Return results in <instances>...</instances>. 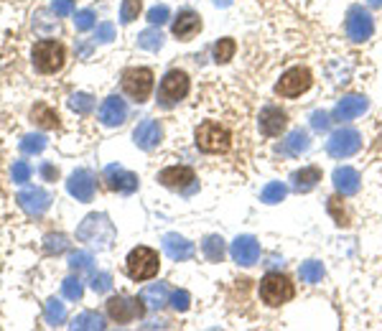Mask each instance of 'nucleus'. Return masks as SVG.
Returning a JSON list of instances; mask_svg holds the SVG:
<instances>
[{"label": "nucleus", "instance_id": "obj_1", "mask_svg": "<svg viewBox=\"0 0 382 331\" xmlns=\"http://www.w3.org/2000/svg\"><path fill=\"white\" fill-rule=\"evenodd\" d=\"M77 235L82 242L92 244L97 250H105L115 240V227H112V222L105 214H89V217H85Z\"/></svg>", "mask_w": 382, "mask_h": 331}, {"label": "nucleus", "instance_id": "obj_2", "mask_svg": "<svg viewBox=\"0 0 382 331\" xmlns=\"http://www.w3.org/2000/svg\"><path fill=\"white\" fill-rule=\"evenodd\" d=\"M158 253L150 247H135L130 250L128 260H125V270L133 280H148L158 273Z\"/></svg>", "mask_w": 382, "mask_h": 331}, {"label": "nucleus", "instance_id": "obj_3", "mask_svg": "<svg viewBox=\"0 0 382 331\" xmlns=\"http://www.w3.org/2000/svg\"><path fill=\"white\" fill-rule=\"evenodd\" d=\"M196 145L204 153H225L232 145V135L219 123H204L196 127Z\"/></svg>", "mask_w": 382, "mask_h": 331}, {"label": "nucleus", "instance_id": "obj_4", "mask_svg": "<svg viewBox=\"0 0 382 331\" xmlns=\"http://www.w3.org/2000/svg\"><path fill=\"white\" fill-rule=\"evenodd\" d=\"M33 66L41 71V74H54L64 66V46L59 41L44 39L33 46Z\"/></svg>", "mask_w": 382, "mask_h": 331}, {"label": "nucleus", "instance_id": "obj_5", "mask_svg": "<svg viewBox=\"0 0 382 331\" xmlns=\"http://www.w3.org/2000/svg\"><path fill=\"white\" fill-rule=\"evenodd\" d=\"M260 298L266 301L268 306L288 303L293 298V283L286 276H281V273H268L260 280Z\"/></svg>", "mask_w": 382, "mask_h": 331}, {"label": "nucleus", "instance_id": "obj_6", "mask_svg": "<svg viewBox=\"0 0 382 331\" xmlns=\"http://www.w3.org/2000/svg\"><path fill=\"white\" fill-rule=\"evenodd\" d=\"M189 95V77L186 71L171 69L161 79V87H158V102L164 107H173L176 102H181Z\"/></svg>", "mask_w": 382, "mask_h": 331}, {"label": "nucleus", "instance_id": "obj_7", "mask_svg": "<svg viewBox=\"0 0 382 331\" xmlns=\"http://www.w3.org/2000/svg\"><path fill=\"white\" fill-rule=\"evenodd\" d=\"M123 89L125 95L133 97L135 102H146L150 97V89H153V71L146 69V66L128 69L123 74Z\"/></svg>", "mask_w": 382, "mask_h": 331}, {"label": "nucleus", "instance_id": "obj_8", "mask_svg": "<svg viewBox=\"0 0 382 331\" xmlns=\"http://www.w3.org/2000/svg\"><path fill=\"white\" fill-rule=\"evenodd\" d=\"M359 148H362V135H359L354 127H342V130H336L327 143L329 156H334V158H349V156H354Z\"/></svg>", "mask_w": 382, "mask_h": 331}, {"label": "nucleus", "instance_id": "obj_9", "mask_svg": "<svg viewBox=\"0 0 382 331\" xmlns=\"http://www.w3.org/2000/svg\"><path fill=\"white\" fill-rule=\"evenodd\" d=\"M311 82H313L311 71L306 69V66H293V69L286 71L281 77V82L275 84V92L281 97H298L311 87Z\"/></svg>", "mask_w": 382, "mask_h": 331}, {"label": "nucleus", "instance_id": "obj_10", "mask_svg": "<svg viewBox=\"0 0 382 331\" xmlns=\"http://www.w3.org/2000/svg\"><path fill=\"white\" fill-rule=\"evenodd\" d=\"M158 181L164 184L166 189L184 191V194L194 191V186H196L194 171H191L189 166H168V168H164V171L158 174Z\"/></svg>", "mask_w": 382, "mask_h": 331}, {"label": "nucleus", "instance_id": "obj_11", "mask_svg": "<svg viewBox=\"0 0 382 331\" xmlns=\"http://www.w3.org/2000/svg\"><path fill=\"white\" fill-rule=\"evenodd\" d=\"M374 33V24H372V16L367 13L362 6H354V8H349V13H347V36H349L351 41H357V44H362V41H367L370 36Z\"/></svg>", "mask_w": 382, "mask_h": 331}, {"label": "nucleus", "instance_id": "obj_12", "mask_svg": "<svg viewBox=\"0 0 382 331\" xmlns=\"http://www.w3.org/2000/svg\"><path fill=\"white\" fill-rule=\"evenodd\" d=\"M143 308H146V303H143L141 298L115 296V298L107 301V314H110V319L117 323H128V321H133L135 316H143Z\"/></svg>", "mask_w": 382, "mask_h": 331}, {"label": "nucleus", "instance_id": "obj_13", "mask_svg": "<svg viewBox=\"0 0 382 331\" xmlns=\"http://www.w3.org/2000/svg\"><path fill=\"white\" fill-rule=\"evenodd\" d=\"M105 184H107V189L112 191H120V194H133L135 189H138V176L130 174V171H125L123 166H107L105 168Z\"/></svg>", "mask_w": 382, "mask_h": 331}, {"label": "nucleus", "instance_id": "obj_14", "mask_svg": "<svg viewBox=\"0 0 382 331\" xmlns=\"http://www.w3.org/2000/svg\"><path fill=\"white\" fill-rule=\"evenodd\" d=\"M229 255H232L234 262H240V265H245V268H250V265H255L260 258V242L255 240V237L250 235H242L237 237L232 242V247H229Z\"/></svg>", "mask_w": 382, "mask_h": 331}, {"label": "nucleus", "instance_id": "obj_15", "mask_svg": "<svg viewBox=\"0 0 382 331\" xmlns=\"http://www.w3.org/2000/svg\"><path fill=\"white\" fill-rule=\"evenodd\" d=\"M18 206L31 217H41L51 206V194L44 189H26L18 194Z\"/></svg>", "mask_w": 382, "mask_h": 331}, {"label": "nucleus", "instance_id": "obj_16", "mask_svg": "<svg viewBox=\"0 0 382 331\" xmlns=\"http://www.w3.org/2000/svg\"><path fill=\"white\" fill-rule=\"evenodd\" d=\"M67 189H69V194L77 199V202H92V197H94V176L89 174V171H85V168H79V171H74V174L69 176Z\"/></svg>", "mask_w": 382, "mask_h": 331}, {"label": "nucleus", "instance_id": "obj_17", "mask_svg": "<svg viewBox=\"0 0 382 331\" xmlns=\"http://www.w3.org/2000/svg\"><path fill=\"white\" fill-rule=\"evenodd\" d=\"M125 118H128V105H125L123 97H107L105 102H102L100 107V120H102V125H107V127H117V125H123Z\"/></svg>", "mask_w": 382, "mask_h": 331}, {"label": "nucleus", "instance_id": "obj_18", "mask_svg": "<svg viewBox=\"0 0 382 331\" xmlns=\"http://www.w3.org/2000/svg\"><path fill=\"white\" fill-rule=\"evenodd\" d=\"M161 138H164V130H161V125H158L156 120H143L133 133L135 145L143 150H153L161 143Z\"/></svg>", "mask_w": 382, "mask_h": 331}, {"label": "nucleus", "instance_id": "obj_19", "mask_svg": "<svg viewBox=\"0 0 382 331\" xmlns=\"http://www.w3.org/2000/svg\"><path fill=\"white\" fill-rule=\"evenodd\" d=\"M286 123H288V118H286V112H283L281 107L268 105L266 110L260 112V130H263V135H268V138L281 135L283 130H286Z\"/></svg>", "mask_w": 382, "mask_h": 331}, {"label": "nucleus", "instance_id": "obj_20", "mask_svg": "<svg viewBox=\"0 0 382 331\" xmlns=\"http://www.w3.org/2000/svg\"><path fill=\"white\" fill-rule=\"evenodd\" d=\"M164 253L168 255L171 260L184 262V260H189V258H194L196 247H194V242H189L186 237H181V235H166L164 237Z\"/></svg>", "mask_w": 382, "mask_h": 331}, {"label": "nucleus", "instance_id": "obj_21", "mask_svg": "<svg viewBox=\"0 0 382 331\" xmlns=\"http://www.w3.org/2000/svg\"><path fill=\"white\" fill-rule=\"evenodd\" d=\"M370 102H367V97L362 95H349V97H342L339 105L334 107V120H354L359 118L362 112H367Z\"/></svg>", "mask_w": 382, "mask_h": 331}, {"label": "nucleus", "instance_id": "obj_22", "mask_svg": "<svg viewBox=\"0 0 382 331\" xmlns=\"http://www.w3.org/2000/svg\"><path fill=\"white\" fill-rule=\"evenodd\" d=\"M199 28H202V18L196 16L194 10H184V13H179V18L173 21V36L181 41H189L194 33H199Z\"/></svg>", "mask_w": 382, "mask_h": 331}, {"label": "nucleus", "instance_id": "obj_23", "mask_svg": "<svg viewBox=\"0 0 382 331\" xmlns=\"http://www.w3.org/2000/svg\"><path fill=\"white\" fill-rule=\"evenodd\" d=\"M334 189L342 194V197H351L359 191V174L349 166H342L334 171Z\"/></svg>", "mask_w": 382, "mask_h": 331}, {"label": "nucleus", "instance_id": "obj_24", "mask_svg": "<svg viewBox=\"0 0 382 331\" xmlns=\"http://www.w3.org/2000/svg\"><path fill=\"white\" fill-rule=\"evenodd\" d=\"M141 301L146 303V308H150V311H158L161 306H166L168 303V288H166V283H150L143 288L141 293Z\"/></svg>", "mask_w": 382, "mask_h": 331}, {"label": "nucleus", "instance_id": "obj_25", "mask_svg": "<svg viewBox=\"0 0 382 331\" xmlns=\"http://www.w3.org/2000/svg\"><path fill=\"white\" fill-rule=\"evenodd\" d=\"M290 181H293V189L298 194H306V191H311L321 181V171L316 166H306V168H301V171H296V174L290 176Z\"/></svg>", "mask_w": 382, "mask_h": 331}, {"label": "nucleus", "instance_id": "obj_26", "mask_svg": "<svg viewBox=\"0 0 382 331\" xmlns=\"http://www.w3.org/2000/svg\"><path fill=\"white\" fill-rule=\"evenodd\" d=\"M306 150H309V135H306V130H301V127L293 130L281 145V153H286V156H301Z\"/></svg>", "mask_w": 382, "mask_h": 331}, {"label": "nucleus", "instance_id": "obj_27", "mask_svg": "<svg viewBox=\"0 0 382 331\" xmlns=\"http://www.w3.org/2000/svg\"><path fill=\"white\" fill-rule=\"evenodd\" d=\"M69 329H74V331H102L105 329V319H102V314H97V311H85V314H79L77 319L69 323Z\"/></svg>", "mask_w": 382, "mask_h": 331}, {"label": "nucleus", "instance_id": "obj_28", "mask_svg": "<svg viewBox=\"0 0 382 331\" xmlns=\"http://www.w3.org/2000/svg\"><path fill=\"white\" fill-rule=\"evenodd\" d=\"M202 250L204 255H207V260L211 262H219L222 258H225V240L219 235H209V237H204V242H202Z\"/></svg>", "mask_w": 382, "mask_h": 331}, {"label": "nucleus", "instance_id": "obj_29", "mask_svg": "<svg viewBox=\"0 0 382 331\" xmlns=\"http://www.w3.org/2000/svg\"><path fill=\"white\" fill-rule=\"evenodd\" d=\"M44 316H46L49 326H62V323L67 321V308H64L62 301L49 298L46 306H44Z\"/></svg>", "mask_w": 382, "mask_h": 331}, {"label": "nucleus", "instance_id": "obj_30", "mask_svg": "<svg viewBox=\"0 0 382 331\" xmlns=\"http://www.w3.org/2000/svg\"><path fill=\"white\" fill-rule=\"evenodd\" d=\"M138 46L146 48V51H158L164 46V33L158 28H146V31L138 33Z\"/></svg>", "mask_w": 382, "mask_h": 331}, {"label": "nucleus", "instance_id": "obj_31", "mask_svg": "<svg viewBox=\"0 0 382 331\" xmlns=\"http://www.w3.org/2000/svg\"><path fill=\"white\" fill-rule=\"evenodd\" d=\"M31 118L39 123L41 127H59V115L46 105H36L31 110Z\"/></svg>", "mask_w": 382, "mask_h": 331}, {"label": "nucleus", "instance_id": "obj_32", "mask_svg": "<svg viewBox=\"0 0 382 331\" xmlns=\"http://www.w3.org/2000/svg\"><path fill=\"white\" fill-rule=\"evenodd\" d=\"M298 276H301V280H304V283H319L321 278H324V265H321L319 260H309V262H304V265H301Z\"/></svg>", "mask_w": 382, "mask_h": 331}, {"label": "nucleus", "instance_id": "obj_33", "mask_svg": "<svg viewBox=\"0 0 382 331\" xmlns=\"http://www.w3.org/2000/svg\"><path fill=\"white\" fill-rule=\"evenodd\" d=\"M286 194H288V189H286V184L273 181V184H268L266 189H263L260 199H263L266 204H278V202H283V199H286Z\"/></svg>", "mask_w": 382, "mask_h": 331}, {"label": "nucleus", "instance_id": "obj_34", "mask_svg": "<svg viewBox=\"0 0 382 331\" xmlns=\"http://www.w3.org/2000/svg\"><path fill=\"white\" fill-rule=\"evenodd\" d=\"M234 51H237V44H234L232 39H219L217 44H214V62L227 64L234 56Z\"/></svg>", "mask_w": 382, "mask_h": 331}, {"label": "nucleus", "instance_id": "obj_35", "mask_svg": "<svg viewBox=\"0 0 382 331\" xmlns=\"http://www.w3.org/2000/svg\"><path fill=\"white\" fill-rule=\"evenodd\" d=\"M69 107L77 115H87V112H92L94 100L89 95H85V92H74V95H69Z\"/></svg>", "mask_w": 382, "mask_h": 331}, {"label": "nucleus", "instance_id": "obj_36", "mask_svg": "<svg viewBox=\"0 0 382 331\" xmlns=\"http://www.w3.org/2000/svg\"><path fill=\"white\" fill-rule=\"evenodd\" d=\"M44 148H46V138H44V135L31 133L21 141V150H24L26 156H36V153H41Z\"/></svg>", "mask_w": 382, "mask_h": 331}, {"label": "nucleus", "instance_id": "obj_37", "mask_svg": "<svg viewBox=\"0 0 382 331\" xmlns=\"http://www.w3.org/2000/svg\"><path fill=\"white\" fill-rule=\"evenodd\" d=\"M141 13V0H123V6H120V21L125 26L133 24L135 18Z\"/></svg>", "mask_w": 382, "mask_h": 331}, {"label": "nucleus", "instance_id": "obj_38", "mask_svg": "<svg viewBox=\"0 0 382 331\" xmlns=\"http://www.w3.org/2000/svg\"><path fill=\"white\" fill-rule=\"evenodd\" d=\"M67 237L64 235H54V232H51V235H46L44 237V250H46L49 255H59V253H64V250H67Z\"/></svg>", "mask_w": 382, "mask_h": 331}, {"label": "nucleus", "instance_id": "obj_39", "mask_svg": "<svg viewBox=\"0 0 382 331\" xmlns=\"http://www.w3.org/2000/svg\"><path fill=\"white\" fill-rule=\"evenodd\" d=\"M62 293H64V298L79 301V298H82V293H85V288H82V280H79V278H67V280L62 283Z\"/></svg>", "mask_w": 382, "mask_h": 331}, {"label": "nucleus", "instance_id": "obj_40", "mask_svg": "<svg viewBox=\"0 0 382 331\" xmlns=\"http://www.w3.org/2000/svg\"><path fill=\"white\" fill-rule=\"evenodd\" d=\"M92 255L89 253H74L69 258V268L71 270H92Z\"/></svg>", "mask_w": 382, "mask_h": 331}, {"label": "nucleus", "instance_id": "obj_41", "mask_svg": "<svg viewBox=\"0 0 382 331\" xmlns=\"http://www.w3.org/2000/svg\"><path fill=\"white\" fill-rule=\"evenodd\" d=\"M171 308L173 311H186L189 303H191V296H189V291H184V288H179V291H173L171 293Z\"/></svg>", "mask_w": 382, "mask_h": 331}, {"label": "nucleus", "instance_id": "obj_42", "mask_svg": "<svg viewBox=\"0 0 382 331\" xmlns=\"http://www.w3.org/2000/svg\"><path fill=\"white\" fill-rule=\"evenodd\" d=\"M10 174H13V181L16 184H26L31 179V166L26 163V161H16L13 168H10Z\"/></svg>", "mask_w": 382, "mask_h": 331}, {"label": "nucleus", "instance_id": "obj_43", "mask_svg": "<svg viewBox=\"0 0 382 331\" xmlns=\"http://www.w3.org/2000/svg\"><path fill=\"white\" fill-rule=\"evenodd\" d=\"M168 18H171V10H168V6H153V8L148 10V21L153 26H164Z\"/></svg>", "mask_w": 382, "mask_h": 331}, {"label": "nucleus", "instance_id": "obj_44", "mask_svg": "<svg viewBox=\"0 0 382 331\" xmlns=\"http://www.w3.org/2000/svg\"><path fill=\"white\" fill-rule=\"evenodd\" d=\"M110 288H112V276H110V273H97V276H92L94 293H107Z\"/></svg>", "mask_w": 382, "mask_h": 331}, {"label": "nucleus", "instance_id": "obj_45", "mask_svg": "<svg viewBox=\"0 0 382 331\" xmlns=\"http://www.w3.org/2000/svg\"><path fill=\"white\" fill-rule=\"evenodd\" d=\"M74 26H77V31H89L94 26V13L92 10H79L74 16Z\"/></svg>", "mask_w": 382, "mask_h": 331}, {"label": "nucleus", "instance_id": "obj_46", "mask_svg": "<svg viewBox=\"0 0 382 331\" xmlns=\"http://www.w3.org/2000/svg\"><path fill=\"white\" fill-rule=\"evenodd\" d=\"M94 39L100 41V44H110V41L115 39V26H112V24L97 26V33H94Z\"/></svg>", "mask_w": 382, "mask_h": 331}, {"label": "nucleus", "instance_id": "obj_47", "mask_svg": "<svg viewBox=\"0 0 382 331\" xmlns=\"http://www.w3.org/2000/svg\"><path fill=\"white\" fill-rule=\"evenodd\" d=\"M51 10H54L56 16H71L74 13V0H54Z\"/></svg>", "mask_w": 382, "mask_h": 331}, {"label": "nucleus", "instance_id": "obj_48", "mask_svg": "<svg viewBox=\"0 0 382 331\" xmlns=\"http://www.w3.org/2000/svg\"><path fill=\"white\" fill-rule=\"evenodd\" d=\"M329 123H331V120H329L327 112L316 110V112H313V115H311V127H313V130H319V133H321V130H327Z\"/></svg>", "mask_w": 382, "mask_h": 331}, {"label": "nucleus", "instance_id": "obj_49", "mask_svg": "<svg viewBox=\"0 0 382 331\" xmlns=\"http://www.w3.org/2000/svg\"><path fill=\"white\" fill-rule=\"evenodd\" d=\"M41 174H44V179H49V181H51V179H56V168L51 163H44V166H41Z\"/></svg>", "mask_w": 382, "mask_h": 331}, {"label": "nucleus", "instance_id": "obj_50", "mask_svg": "<svg viewBox=\"0 0 382 331\" xmlns=\"http://www.w3.org/2000/svg\"><path fill=\"white\" fill-rule=\"evenodd\" d=\"M370 6H374V8H382V0H370Z\"/></svg>", "mask_w": 382, "mask_h": 331}, {"label": "nucleus", "instance_id": "obj_51", "mask_svg": "<svg viewBox=\"0 0 382 331\" xmlns=\"http://www.w3.org/2000/svg\"><path fill=\"white\" fill-rule=\"evenodd\" d=\"M214 3H217V6H229L232 0H214Z\"/></svg>", "mask_w": 382, "mask_h": 331}]
</instances>
